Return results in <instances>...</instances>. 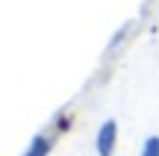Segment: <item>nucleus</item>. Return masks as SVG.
Returning a JSON list of instances; mask_svg holds the SVG:
<instances>
[{"mask_svg": "<svg viewBox=\"0 0 159 156\" xmlns=\"http://www.w3.org/2000/svg\"><path fill=\"white\" fill-rule=\"evenodd\" d=\"M142 156H159V136H150L142 145Z\"/></svg>", "mask_w": 159, "mask_h": 156, "instance_id": "7ed1b4c3", "label": "nucleus"}, {"mask_svg": "<svg viewBox=\"0 0 159 156\" xmlns=\"http://www.w3.org/2000/svg\"><path fill=\"white\" fill-rule=\"evenodd\" d=\"M50 147H53V139H50V136H35L33 145H30V150L24 153V156H47V153H50Z\"/></svg>", "mask_w": 159, "mask_h": 156, "instance_id": "f03ea898", "label": "nucleus"}, {"mask_svg": "<svg viewBox=\"0 0 159 156\" xmlns=\"http://www.w3.org/2000/svg\"><path fill=\"white\" fill-rule=\"evenodd\" d=\"M115 136H118L115 121H106L100 130H97L94 145H97V153H100V156H112V153H115Z\"/></svg>", "mask_w": 159, "mask_h": 156, "instance_id": "f257e3e1", "label": "nucleus"}]
</instances>
